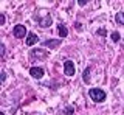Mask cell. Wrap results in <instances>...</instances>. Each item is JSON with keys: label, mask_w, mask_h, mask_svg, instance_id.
<instances>
[{"label": "cell", "mask_w": 124, "mask_h": 115, "mask_svg": "<svg viewBox=\"0 0 124 115\" xmlns=\"http://www.w3.org/2000/svg\"><path fill=\"white\" fill-rule=\"evenodd\" d=\"M64 73L67 75V76H75L76 73V67H75V62L73 61H65L64 62Z\"/></svg>", "instance_id": "2"}, {"label": "cell", "mask_w": 124, "mask_h": 115, "mask_svg": "<svg viewBox=\"0 0 124 115\" xmlns=\"http://www.w3.org/2000/svg\"><path fill=\"white\" fill-rule=\"evenodd\" d=\"M78 5H79V6H85V5H87V0H78Z\"/></svg>", "instance_id": "14"}, {"label": "cell", "mask_w": 124, "mask_h": 115, "mask_svg": "<svg viewBox=\"0 0 124 115\" xmlns=\"http://www.w3.org/2000/svg\"><path fill=\"white\" fill-rule=\"evenodd\" d=\"M0 79H2V82H5V79H6V72L5 70L2 72V78H0Z\"/></svg>", "instance_id": "15"}, {"label": "cell", "mask_w": 124, "mask_h": 115, "mask_svg": "<svg viewBox=\"0 0 124 115\" xmlns=\"http://www.w3.org/2000/svg\"><path fill=\"white\" fill-rule=\"evenodd\" d=\"M0 51H2V53H0V55H2V56H3V55H5V45H3V44H2V45H0Z\"/></svg>", "instance_id": "18"}, {"label": "cell", "mask_w": 124, "mask_h": 115, "mask_svg": "<svg viewBox=\"0 0 124 115\" xmlns=\"http://www.w3.org/2000/svg\"><path fill=\"white\" fill-rule=\"evenodd\" d=\"M82 81H84L85 84L90 82V67H87V68L82 72Z\"/></svg>", "instance_id": "9"}, {"label": "cell", "mask_w": 124, "mask_h": 115, "mask_svg": "<svg viewBox=\"0 0 124 115\" xmlns=\"http://www.w3.org/2000/svg\"><path fill=\"white\" fill-rule=\"evenodd\" d=\"M5 24V14H0V25Z\"/></svg>", "instance_id": "16"}, {"label": "cell", "mask_w": 124, "mask_h": 115, "mask_svg": "<svg viewBox=\"0 0 124 115\" xmlns=\"http://www.w3.org/2000/svg\"><path fill=\"white\" fill-rule=\"evenodd\" d=\"M30 58L31 59H45L46 58V51H44V50H31L30 51Z\"/></svg>", "instance_id": "5"}, {"label": "cell", "mask_w": 124, "mask_h": 115, "mask_svg": "<svg viewBox=\"0 0 124 115\" xmlns=\"http://www.w3.org/2000/svg\"><path fill=\"white\" fill-rule=\"evenodd\" d=\"M39 42V37H37V34H34V33H28L26 34V41H25V44L26 45H34V44H37Z\"/></svg>", "instance_id": "7"}, {"label": "cell", "mask_w": 124, "mask_h": 115, "mask_svg": "<svg viewBox=\"0 0 124 115\" xmlns=\"http://www.w3.org/2000/svg\"><path fill=\"white\" fill-rule=\"evenodd\" d=\"M57 33H59V36H61V37H67V36H68V30H67V26H65L64 24H59V25H57Z\"/></svg>", "instance_id": "8"}, {"label": "cell", "mask_w": 124, "mask_h": 115, "mask_svg": "<svg viewBox=\"0 0 124 115\" xmlns=\"http://www.w3.org/2000/svg\"><path fill=\"white\" fill-rule=\"evenodd\" d=\"M88 95H90V98L95 103H102V101H106V98H107V93L102 89H98V87L90 89V90H88Z\"/></svg>", "instance_id": "1"}, {"label": "cell", "mask_w": 124, "mask_h": 115, "mask_svg": "<svg viewBox=\"0 0 124 115\" xmlns=\"http://www.w3.org/2000/svg\"><path fill=\"white\" fill-rule=\"evenodd\" d=\"M96 34L98 36H101V37H104L107 34V31H106V28H99V30H96Z\"/></svg>", "instance_id": "13"}, {"label": "cell", "mask_w": 124, "mask_h": 115, "mask_svg": "<svg viewBox=\"0 0 124 115\" xmlns=\"http://www.w3.org/2000/svg\"><path fill=\"white\" fill-rule=\"evenodd\" d=\"M13 34H14V37H17V39H23L25 37V34H28L26 33V26L25 25H16L14 28H13Z\"/></svg>", "instance_id": "3"}, {"label": "cell", "mask_w": 124, "mask_h": 115, "mask_svg": "<svg viewBox=\"0 0 124 115\" xmlns=\"http://www.w3.org/2000/svg\"><path fill=\"white\" fill-rule=\"evenodd\" d=\"M115 20L118 25H124V13H118L115 16Z\"/></svg>", "instance_id": "10"}, {"label": "cell", "mask_w": 124, "mask_h": 115, "mask_svg": "<svg viewBox=\"0 0 124 115\" xmlns=\"http://www.w3.org/2000/svg\"><path fill=\"white\" fill-rule=\"evenodd\" d=\"M61 44H62V41H59V39H48V41L42 42V45H45V47H48V48H57Z\"/></svg>", "instance_id": "6"}, {"label": "cell", "mask_w": 124, "mask_h": 115, "mask_svg": "<svg viewBox=\"0 0 124 115\" xmlns=\"http://www.w3.org/2000/svg\"><path fill=\"white\" fill-rule=\"evenodd\" d=\"M62 112H64V115H73V114H75V107H73V106H67Z\"/></svg>", "instance_id": "11"}, {"label": "cell", "mask_w": 124, "mask_h": 115, "mask_svg": "<svg viewBox=\"0 0 124 115\" xmlns=\"http://www.w3.org/2000/svg\"><path fill=\"white\" fill-rule=\"evenodd\" d=\"M0 115H5V114H3V112H2V114H0Z\"/></svg>", "instance_id": "19"}, {"label": "cell", "mask_w": 124, "mask_h": 115, "mask_svg": "<svg viewBox=\"0 0 124 115\" xmlns=\"http://www.w3.org/2000/svg\"><path fill=\"white\" fill-rule=\"evenodd\" d=\"M44 68L42 67H31L30 68V75H31V78H36V79H40V78H44Z\"/></svg>", "instance_id": "4"}, {"label": "cell", "mask_w": 124, "mask_h": 115, "mask_svg": "<svg viewBox=\"0 0 124 115\" xmlns=\"http://www.w3.org/2000/svg\"><path fill=\"white\" fill-rule=\"evenodd\" d=\"M119 39H121V34H119L118 31H113V33H112V41H113V42H118Z\"/></svg>", "instance_id": "12"}, {"label": "cell", "mask_w": 124, "mask_h": 115, "mask_svg": "<svg viewBox=\"0 0 124 115\" xmlns=\"http://www.w3.org/2000/svg\"><path fill=\"white\" fill-rule=\"evenodd\" d=\"M75 26H76V30H79V31H81V30H82V25H81L79 22H76V24H75Z\"/></svg>", "instance_id": "17"}]
</instances>
